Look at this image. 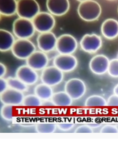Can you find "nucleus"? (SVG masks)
I'll return each instance as SVG.
<instances>
[{
  "mask_svg": "<svg viewBox=\"0 0 118 147\" xmlns=\"http://www.w3.org/2000/svg\"><path fill=\"white\" fill-rule=\"evenodd\" d=\"M14 35L8 30H0V51L6 52L11 50L15 41Z\"/></svg>",
  "mask_w": 118,
  "mask_h": 147,
  "instance_id": "18",
  "label": "nucleus"
},
{
  "mask_svg": "<svg viewBox=\"0 0 118 147\" xmlns=\"http://www.w3.org/2000/svg\"><path fill=\"white\" fill-rule=\"evenodd\" d=\"M64 73L55 66H48L43 70L41 80L43 83L52 87L60 84L64 79Z\"/></svg>",
  "mask_w": 118,
  "mask_h": 147,
  "instance_id": "7",
  "label": "nucleus"
},
{
  "mask_svg": "<svg viewBox=\"0 0 118 147\" xmlns=\"http://www.w3.org/2000/svg\"><path fill=\"white\" fill-rule=\"evenodd\" d=\"M78 46L77 40L74 36L64 34L57 38L56 49L60 55H72L77 50Z\"/></svg>",
  "mask_w": 118,
  "mask_h": 147,
  "instance_id": "6",
  "label": "nucleus"
},
{
  "mask_svg": "<svg viewBox=\"0 0 118 147\" xmlns=\"http://www.w3.org/2000/svg\"><path fill=\"white\" fill-rule=\"evenodd\" d=\"M102 45L101 36L94 33L84 34L80 41V45L82 50L90 54L97 52L101 48Z\"/></svg>",
  "mask_w": 118,
  "mask_h": 147,
  "instance_id": "9",
  "label": "nucleus"
},
{
  "mask_svg": "<svg viewBox=\"0 0 118 147\" xmlns=\"http://www.w3.org/2000/svg\"><path fill=\"white\" fill-rule=\"evenodd\" d=\"M13 33L18 39H29L34 36L35 30L32 21L18 18L12 24Z\"/></svg>",
  "mask_w": 118,
  "mask_h": 147,
  "instance_id": "2",
  "label": "nucleus"
},
{
  "mask_svg": "<svg viewBox=\"0 0 118 147\" xmlns=\"http://www.w3.org/2000/svg\"><path fill=\"white\" fill-rule=\"evenodd\" d=\"M74 125L72 123H62L58 125L59 128L63 131H68L72 128Z\"/></svg>",
  "mask_w": 118,
  "mask_h": 147,
  "instance_id": "32",
  "label": "nucleus"
},
{
  "mask_svg": "<svg viewBox=\"0 0 118 147\" xmlns=\"http://www.w3.org/2000/svg\"><path fill=\"white\" fill-rule=\"evenodd\" d=\"M51 99L55 106L66 107L72 104V99L65 91L54 93Z\"/></svg>",
  "mask_w": 118,
  "mask_h": 147,
  "instance_id": "20",
  "label": "nucleus"
},
{
  "mask_svg": "<svg viewBox=\"0 0 118 147\" xmlns=\"http://www.w3.org/2000/svg\"><path fill=\"white\" fill-rule=\"evenodd\" d=\"M14 106L9 105H4L1 110V115L5 120H11L13 118Z\"/></svg>",
  "mask_w": 118,
  "mask_h": 147,
  "instance_id": "26",
  "label": "nucleus"
},
{
  "mask_svg": "<svg viewBox=\"0 0 118 147\" xmlns=\"http://www.w3.org/2000/svg\"><path fill=\"white\" fill-rule=\"evenodd\" d=\"M75 132L76 133H92L93 130L89 126L82 125L78 127Z\"/></svg>",
  "mask_w": 118,
  "mask_h": 147,
  "instance_id": "30",
  "label": "nucleus"
},
{
  "mask_svg": "<svg viewBox=\"0 0 118 147\" xmlns=\"http://www.w3.org/2000/svg\"><path fill=\"white\" fill-rule=\"evenodd\" d=\"M107 105L110 107H118V96L115 94L111 95L108 98Z\"/></svg>",
  "mask_w": 118,
  "mask_h": 147,
  "instance_id": "28",
  "label": "nucleus"
},
{
  "mask_svg": "<svg viewBox=\"0 0 118 147\" xmlns=\"http://www.w3.org/2000/svg\"><path fill=\"white\" fill-rule=\"evenodd\" d=\"M108 72L111 76L118 77V59H112L109 62Z\"/></svg>",
  "mask_w": 118,
  "mask_h": 147,
  "instance_id": "27",
  "label": "nucleus"
},
{
  "mask_svg": "<svg viewBox=\"0 0 118 147\" xmlns=\"http://www.w3.org/2000/svg\"><path fill=\"white\" fill-rule=\"evenodd\" d=\"M101 132L102 133H117L118 129L115 126L107 125L101 129Z\"/></svg>",
  "mask_w": 118,
  "mask_h": 147,
  "instance_id": "29",
  "label": "nucleus"
},
{
  "mask_svg": "<svg viewBox=\"0 0 118 147\" xmlns=\"http://www.w3.org/2000/svg\"><path fill=\"white\" fill-rule=\"evenodd\" d=\"M57 40L56 36L52 31L40 33L36 38L37 47L42 52L49 53L56 49Z\"/></svg>",
  "mask_w": 118,
  "mask_h": 147,
  "instance_id": "11",
  "label": "nucleus"
},
{
  "mask_svg": "<svg viewBox=\"0 0 118 147\" xmlns=\"http://www.w3.org/2000/svg\"><path fill=\"white\" fill-rule=\"evenodd\" d=\"M11 50L14 57L17 59L26 60L36 51V47L29 39H17Z\"/></svg>",
  "mask_w": 118,
  "mask_h": 147,
  "instance_id": "3",
  "label": "nucleus"
},
{
  "mask_svg": "<svg viewBox=\"0 0 118 147\" xmlns=\"http://www.w3.org/2000/svg\"><path fill=\"white\" fill-rule=\"evenodd\" d=\"M34 93L40 99L44 100L52 98L54 94L52 87L43 83L39 84L35 87Z\"/></svg>",
  "mask_w": 118,
  "mask_h": 147,
  "instance_id": "21",
  "label": "nucleus"
},
{
  "mask_svg": "<svg viewBox=\"0 0 118 147\" xmlns=\"http://www.w3.org/2000/svg\"><path fill=\"white\" fill-rule=\"evenodd\" d=\"M46 7L49 12L54 16H61L68 12L70 3L68 0H48Z\"/></svg>",
  "mask_w": 118,
  "mask_h": 147,
  "instance_id": "15",
  "label": "nucleus"
},
{
  "mask_svg": "<svg viewBox=\"0 0 118 147\" xmlns=\"http://www.w3.org/2000/svg\"><path fill=\"white\" fill-rule=\"evenodd\" d=\"M24 96L23 92L8 88L1 93L0 100L4 105L17 106L22 104Z\"/></svg>",
  "mask_w": 118,
  "mask_h": 147,
  "instance_id": "13",
  "label": "nucleus"
},
{
  "mask_svg": "<svg viewBox=\"0 0 118 147\" xmlns=\"http://www.w3.org/2000/svg\"><path fill=\"white\" fill-rule=\"evenodd\" d=\"M49 58L47 53L36 50L26 60V65L36 71L43 70L48 67Z\"/></svg>",
  "mask_w": 118,
  "mask_h": 147,
  "instance_id": "12",
  "label": "nucleus"
},
{
  "mask_svg": "<svg viewBox=\"0 0 118 147\" xmlns=\"http://www.w3.org/2000/svg\"><path fill=\"white\" fill-rule=\"evenodd\" d=\"M32 21L35 30L40 33L51 32L56 24L54 17L47 12L40 11Z\"/></svg>",
  "mask_w": 118,
  "mask_h": 147,
  "instance_id": "5",
  "label": "nucleus"
},
{
  "mask_svg": "<svg viewBox=\"0 0 118 147\" xmlns=\"http://www.w3.org/2000/svg\"><path fill=\"white\" fill-rule=\"evenodd\" d=\"M102 11V7L100 4L93 0L81 1L77 8V13L79 17L87 22L98 20Z\"/></svg>",
  "mask_w": 118,
  "mask_h": 147,
  "instance_id": "1",
  "label": "nucleus"
},
{
  "mask_svg": "<svg viewBox=\"0 0 118 147\" xmlns=\"http://www.w3.org/2000/svg\"><path fill=\"white\" fill-rule=\"evenodd\" d=\"M64 90L72 100L78 99L85 94L86 85L80 79L73 78L69 80L66 83Z\"/></svg>",
  "mask_w": 118,
  "mask_h": 147,
  "instance_id": "8",
  "label": "nucleus"
},
{
  "mask_svg": "<svg viewBox=\"0 0 118 147\" xmlns=\"http://www.w3.org/2000/svg\"></svg>",
  "mask_w": 118,
  "mask_h": 147,
  "instance_id": "36",
  "label": "nucleus"
},
{
  "mask_svg": "<svg viewBox=\"0 0 118 147\" xmlns=\"http://www.w3.org/2000/svg\"><path fill=\"white\" fill-rule=\"evenodd\" d=\"M101 31L103 36L109 39L118 36V21L113 18H108L102 23Z\"/></svg>",
  "mask_w": 118,
  "mask_h": 147,
  "instance_id": "17",
  "label": "nucleus"
},
{
  "mask_svg": "<svg viewBox=\"0 0 118 147\" xmlns=\"http://www.w3.org/2000/svg\"><path fill=\"white\" fill-rule=\"evenodd\" d=\"M117 11H118V9H117Z\"/></svg>",
  "mask_w": 118,
  "mask_h": 147,
  "instance_id": "35",
  "label": "nucleus"
},
{
  "mask_svg": "<svg viewBox=\"0 0 118 147\" xmlns=\"http://www.w3.org/2000/svg\"><path fill=\"white\" fill-rule=\"evenodd\" d=\"M41 99L35 94L25 96L23 98L22 105L26 107H36L42 105Z\"/></svg>",
  "mask_w": 118,
  "mask_h": 147,
  "instance_id": "24",
  "label": "nucleus"
},
{
  "mask_svg": "<svg viewBox=\"0 0 118 147\" xmlns=\"http://www.w3.org/2000/svg\"><path fill=\"white\" fill-rule=\"evenodd\" d=\"M40 12V5L35 0L17 1V14L19 18L32 20Z\"/></svg>",
  "mask_w": 118,
  "mask_h": 147,
  "instance_id": "4",
  "label": "nucleus"
},
{
  "mask_svg": "<svg viewBox=\"0 0 118 147\" xmlns=\"http://www.w3.org/2000/svg\"><path fill=\"white\" fill-rule=\"evenodd\" d=\"M56 125L52 123H41L36 125L37 132L40 133H52L56 130Z\"/></svg>",
  "mask_w": 118,
  "mask_h": 147,
  "instance_id": "25",
  "label": "nucleus"
},
{
  "mask_svg": "<svg viewBox=\"0 0 118 147\" xmlns=\"http://www.w3.org/2000/svg\"><path fill=\"white\" fill-rule=\"evenodd\" d=\"M113 91L114 94L118 96V84L115 87Z\"/></svg>",
  "mask_w": 118,
  "mask_h": 147,
  "instance_id": "34",
  "label": "nucleus"
},
{
  "mask_svg": "<svg viewBox=\"0 0 118 147\" xmlns=\"http://www.w3.org/2000/svg\"><path fill=\"white\" fill-rule=\"evenodd\" d=\"M54 65L63 72H70L74 70L78 65V60L72 55H57L53 61Z\"/></svg>",
  "mask_w": 118,
  "mask_h": 147,
  "instance_id": "10",
  "label": "nucleus"
},
{
  "mask_svg": "<svg viewBox=\"0 0 118 147\" xmlns=\"http://www.w3.org/2000/svg\"><path fill=\"white\" fill-rule=\"evenodd\" d=\"M7 73V68L5 65L3 63H0V77L3 78L6 75Z\"/></svg>",
  "mask_w": 118,
  "mask_h": 147,
  "instance_id": "33",
  "label": "nucleus"
},
{
  "mask_svg": "<svg viewBox=\"0 0 118 147\" xmlns=\"http://www.w3.org/2000/svg\"><path fill=\"white\" fill-rule=\"evenodd\" d=\"M107 101L99 95H92L86 99L85 105L88 107H98L107 106Z\"/></svg>",
  "mask_w": 118,
  "mask_h": 147,
  "instance_id": "23",
  "label": "nucleus"
},
{
  "mask_svg": "<svg viewBox=\"0 0 118 147\" xmlns=\"http://www.w3.org/2000/svg\"><path fill=\"white\" fill-rule=\"evenodd\" d=\"M15 76L27 85H32L39 80L36 71L27 65L20 66L17 69Z\"/></svg>",
  "mask_w": 118,
  "mask_h": 147,
  "instance_id": "14",
  "label": "nucleus"
},
{
  "mask_svg": "<svg viewBox=\"0 0 118 147\" xmlns=\"http://www.w3.org/2000/svg\"><path fill=\"white\" fill-rule=\"evenodd\" d=\"M6 80L9 88L23 92L26 91L28 89L27 85L16 77H9Z\"/></svg>",
  "mask_w": 118,
  "mask_h": 147,
  "instance_id": "22",
  "label": "nucleus"
},
{
  "mask_svg": "<svg viewBox=\"0 0 118 147\" xmlns=\"http://www.w3.org/2000/svg\"><path fill=\"white\" fill-rule=\"evenodd\" d=\"M17 1L1 0L0 13L5 16H11L17 14Z\"/></svg>",
  "mask_w": 118,
  "mask_h": 147,
  "instance_id": "19",
  "label": "nucleus"
},
{
  "mask_svg": "<svg viewBox=\"0 0 118 147\" xmlns=\"http://www.w3.org/2000/svg\"><path fill=\"white\" fill-rule=\"evenodd\" d=\"M109 62V58L105 55H95L89 62V69L91 72L95 74H104L108 71Z\"/></svg>",
  "mask_w": 118,
  "mask_h": 147,
  "instance_id": "16",
  "label": "nucleus"
},
{
  "mask_svg": "<svg viewBox=\"0 0 118 147\" xmlns=\"http://www.w3.org/2000/svg\"><path fill=\"white\" fill-rule=\"evenodd\" d=\"M8 85L7 80L3 78L0 79V93H1L8 88Z\"/></svg>",
  "mask_w": 118,
  "mask_h": 147,
  "instance_id": "31",
  "label": "nucleus"
}]
</instances>
